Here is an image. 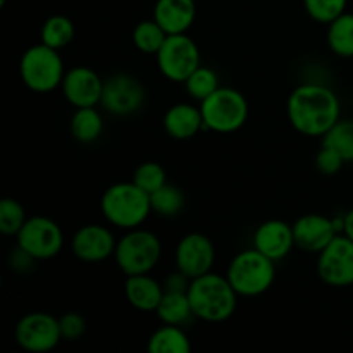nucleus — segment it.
Instances as JSON below:
<instances>
[{
    "mask_svg": "<svg viewBox=\"0 0 353 353\" xmlns=\"http://www.w3.org/2000/svg\"><path fill=\"white\" fill-rule=\"evenodd\" d=\"M188 296L195 317L205 323H224L236 312L238 293L226 276L212 271L192 279Z\"/></svg>",
    "mask_w": 353,
    "mask_h": 353,
    "instance_id": "obj_2",
    "label": "nucleus"
},
{
    "mask_svg": "<svg viewBox=\"0 0 353 353\" xmlns=\"http://www.w3.org/2000/svg\"><path fill=\"white\" fill-rule=\"evenodd\" d=\"M161 255L162 243L157 234L140 226L128 230L117 240L114 261L123 274H147L155 269L161 261Z\"/></svg>",
    "mask_w": 353,
    "mask_h": 353,
    "instance_id": "obj_6",
    "label": "nucleus"
},
{
    "mask_svg": "<svg viewBox=\"0 0 353 353\" xmlns=\"http://www.w3.org/2000/svg\"><path fill=\"white\" fill-rule=\"evenodd\" d=\"M147 350L150 353H190L192 341L183 326L162 324L148 338Z\"/></svg>",
    "mask_w": 353,
    "mask_h": 353,
    "instance_id": "obj_21",
    "label": "nucleus"
},
{
    "mask_svg": "<svg viewBox=\"0 0 353 353\" xmlns=\"http://www.w3.org/2000/svg\"><path fill=\"white\" fill-rule=\"evenodd\" d=\"M295 247L293 226L286 221L268 219L254 233V248L274 262L288 257Z\"/></svg>",
    "mask_w": 353,
    "mask_h": 353,
    "instance_id": "obj_17",
    "label": "nucleus"
},
{
    "mask_svg": "<svg viewBox=\"0 0 353 353\" xmlns=\"http://www.w3.org/2000/svg\"><path fill=\"white\" fill-rule=\"evenodd\" d=\"M199 105L202 110L205 130L223 134L241 130L250 112L247 97L230 86H219Z\"/></svg>",
    "mask_w": 353,
    "mask_h": 353,
    "instance_id": "obj_7",
    "label": "nucleus"
},
{
    "mask_svg": "<svg viewBox=\"0 0 353 353\" xmlns=\"http://www.w3.org/2000/svg\"><path fill=\"white\" fill-rule=\"evenodd\" d=\"M117 240L112 231L102 224H85L72 234L71 250L74 257L88 264H99L114 257Z\"/></svg>",
    "mask_w": 353,
    "mask_h": 353,
    "instance_id": "obj_14",
    "label": "nucleus"
},
{
    "mask_svg": "<svg viewBox=\"0 0 353 353\" xmlns=\"http://www.w3.org/2000/svg\"><path fill=\"white\" fill-rule=\"evenodd\" d=\"M345 164H347V162L343 161V157H341L336 150L326 147V145H323L316 155V168L317 171L324 176L338 174V172L343 169Z\"/></svg>",
    "mask_w": 353,
    "mask_h": 353,
    "instance_id": "obj_34",
    "label": "nucleus"
},
{
    "mask_svg": "<svg viewBox=\"0 0 353 353\" xmlns=\"http://www.w3.org/2000/svg\"><path fill=\"white\" fill-rule=\"evenodd\" d=\"M28 221L26 210L16 199L0 200V233L6 236H16Z\"/></svg>",
    "mask_w": 353,
    "mask_h": 353,
    "instance_id": "obj_31",
    "label": "nucleus"
},
{
    "mask_svg": "<svg viewBox=\"0 0 353 353\" xmlns=\"http://www.w3.org/2000/svg\"><path fill=\"white\" fill-rule=\"evenodd\" d=\"M62 95L74 109L100 105L103 92V79L88 65H76L65 71L62 79Z\"/></svg>",
    "mask_w": 353,
    "mask_h": 353,
    "instance_id": "obj_15",
    "label": "nucleus"
},
{
    "mask_svg": "<svg viewBox=\"0 0 353 353\" xmlns=\"http://www.w3.org/2000/svg\"><path fill=\"white\" fill-rule=\"evenodd\" d=\"M162 124H164L165 133L179 141L190 140L205 130L200 105H193L188 102H179L169 107L165 110Z\"/></svg>",
    "mask_w": 353,
    "mask_h": 353,
    "instance_id": "obj_18",
    "label": "nucleus"
},
{
    "mask_svg": "<svg viewBox=\"0 0 353 353\" xmlns=\"http://www.w3.org/2000/svg\"><path fill=\"white\" fill-rule=\"evenodd\" d=\"M59 327H61L62 340L76 341L85 334L86 319L79 312H65L59 317Z\"/></svg>",
    "mask_w": 353,
    "mask_h": 353,
    "instance_id": "obj_33",
    "label": "nucleus"
},
{
    "mask_svg": "<svg viewBox=\"0 0 353 353\" xmlns=\"http://www.w3.org/2000/svg\"><path fill=\"white\" fill-rule=\"evenodd\" d=\"M147 100V90L137 76L130 72H116L103 79L100 105L116 117H128L141 110Z\"/></svg>",
    "mask_w": 353,
    "mask_h": 353,
    "instance_id": "obj_10",
    "label": "nucleus"
},
{
    "mask_svg": "<svg viewBox=\"0 0 353 353\" xmlns=\"http://www.w3.org/2000/svg\"><path fill=\"white\" fill-rule=\"evenodd\" d=\"M292 226L296 248L309 254H319L340 234L334 228L333 217L323 216V214L300 216Z\"/></svg>",
    "mask_w": 353,
    "mask_h": 353,
    "instance_id": "obj_16",
    "label": "nucleus"
},
{
    "mask_svg": "<svg viewBox=\"0 0 353 353\" xmlns=\"http://www.w3.org/2000/svg\"><path fill=\"white\" fill-rule=\"evenodd\" d=\"M131 181L134 185L140 186L143 192H147L148 195H152L154 192H157L161 186H164L168 183V172H165L164 165L159 164L155 161H147L141 162L133 172V178Z\"/></svg>",
    "mask_w": 353,
    "mask_h": 353,
    "instance_id": "obj_30",
    "label": "nucleus"
},
{
    "mask_svg": "<svg viewBox=\"0 0 353 353\" xmlns=\"http://www.w3.org/2000/svg\"><path fill=\"white\" fill-rule=\"evenodd\" d=\"M326 40L334 55L343 59L353 57V12L345 10L327 24Z\"/></svg>",
    "mask_w": 353,
    "mask_h": 353,
    "instance_id": "obj_24",
    "label": "nucleus"
},
{
    "mask_svg": "<svg viewBox=\"0 0 353 353\" xmlns=\"http://www.w3.org/2000/svg\"><path fill=\"white\" fill-rule=\"evenodd\" d=\"M9 262H10V268H12L16 272H26L28 269L33 268L34 262H38V261H34V259L31 257L30 254H26V252H24L23 248L17 247L16 252H14V254L10 255V261Z\"/></svg>",
    "mask_w": 353,
    "mask_h": 353,
    "instance_id": "obj_36",
    "label": "nucleus"
},
{
    "mask_svg": "<svg viewBox=\"0 0 353 353\" xmlns=\"http://www.w3.org/2000/svg\"><path fill=\"white\" fill-rule=\"evenodd\" d=\"M286 114L293 130L300 134L323 138L341 119V103L330 86L303 83L290 93Z\"/></svg>",
    "mask_w": 353,
    "mask_h": 353,
    "instance_id": "obj_1",
    "label": "nucleus"
},
{
    "mask_svg": "<svg viewBox=\"0 0 353 353\" xmlns=\"http://www.w3.org/2000/svg\"><path fill=\"white\" fill-rule=\"evenodd\" d=\"M321 140L336 150L347 164L353 162V119H340Z\"/></svg>",
    "mask_w": 353,
    "mask_h": 353,
    "instance_id": "obj_29",
    "label": "nucleus"
},
{
    "mask_svg": "<svg viewBox=\"0 0 353 353\" xmlns=\"http://www.w3.org/2000/svg\"><path fill=\"white\" fill-rule=\"evenodd\" d=\"M14 340L30 353H47L62 341L59 317L48 312H30L17 321Z\"/></svg>",
    "mask_w": 353,
    "mask_h": 353,
    "instance_id": "obj_11",
    "label": "nucleus"
},
{
    "mask_svg": "<svg viewBox=\"0 0 353 353\" xmlns=\"http://www.w3.org/2000/svg\"><path fill=\"white\" fill-rule=\"evenodd\" d=\"M343 234H347L350 240H353V207L345 214V230Z\"/></svg>",
    "mask_w": 353,
    "mask_h": 353,
    "instance_id": "obj_37",
    "label": "nucleus"
},
{
    "mask_svg": "<svg viewBox=\"0 0 353 353\" xmlns=\"http://www.w3.org/2000/svg\"><path fill=\"white\" fill-rule=\"evenodd\" d=\"M317 274L331 288L353 285V240L338 234L324 250L317 254Z\"/></svg>",
    "mask_w": 353,
    "mask_h": 353,
    "instance_id": "obj_12",
    "label": "nucleus"
},
{
    "mask_svg": "<svg viewBox=\"0 0 353 353\" xmlns=\"http://www.w3.org/2000/svg\"><path fill=\"white\" fill-rule=\"evenodd\" d=\"M183 85H185L186 93H188L190 99L196 100V102L200 103L202 100H205L207 97L212 95V93L219 88L221 83L219 76H217V72L214 71V69L207 68V65H200V68H196L195 71L188 76V79H186Z\"/></svg>",
    "mask_w": 353,
    "mask_h": 353,
    "instance_id": "obj_28",
    "label": "nucleus"
},
{
    "mask_svg": "<svg viewBox=\"0 0 353 353\" xmlns=\"http://www.w3.org/2000/svg\"><path fill=\"white\" fill-rule=\"evenodd\" d=\"M69 130L72 138L79 143H93L99 140L103 133V117L97 107H81L74 109L71 121H69Z\"/></svg>",
    "mask_w": 353,
    "mask_h": 353,
    "instance_id": "obj_22",
    "label": "nucleus"
},
{
    "mask_svg": "<svg viewBox=\"0 0 353 353\" xmlns=\"http://www.w3.org/2000/svg\"><path fill=\"white\" fill-rule=\"evenodd\" d=\"M348 0H303L307 14L314 21L323 24H330L338 16L347 10Z\"/></svg>",
    "mask_w": 353,
    "mask_h": 353,
    "instance_id": "obj_32",
    "label": "nucleus"
},
{
    "mask_svg": "<svg viewBox=\"0 0 353 353\" xmlns=\"http://www.w3.org/2000/svg\"><path fill=\"white\" fill-rule=\"evenodd\" d=\"M152 212L161 217H176L185 207V193L176 185L165 183L150 195Z\"/></svg>",
    "mask_w": 353,
    "mask_h": 353,
    "instance_id": "obj_27",
    "label": "nucleus"
},
{
    "mask_svg": "<svg viewBox=\"0 0 353 353\" xmlns=\"http://www.w3.org/2000/svg\"><path fill=\"white\" fill-rule=\"evenodd\" d=\"M195 17V0H157L154 6V19L168 34L188 33Z\"/></svg>",
    "mask_w": 353,
    "mask_h": 353,
    "instance_id": "obj_19",
    "label": "nucleus"
},
{
    "mask_svg": "<svg viewBox=\"0 0 353 353\" xmlns=\"http://www.w3.org/2000/svg\"><path fill=\"white\" fill-rule=\"evenodd\" d=\"M155 314L162 324H174V326H185L192 317H195L188 292H165V290Z\"/></svg>",
    "mask_w": 353,
    "mask_h": 353,
    "instance_id": "obj_23",
    "label": "nucleus"
},
{
    "mask_svg": "<svg viewBox=\"0 0 353 353\" xmlns=\"http://www.w3.org/2000/svg\"><path fill=\"white\" fill-rule=\"evenodd\" d=\"M226 278L238 296L254 299L264 295L274 285L276 262L257 248H247L231 259L226 269Z\"/></svg>",
    "mask_w": 353,
    "mask_h": 353,
    "instance_id": "obj_4",
    "label": "nucleus"
},
{
    "mask_svg": "<svg viewBox=\"0 0 353 353\" xmlns=\"http://www.w3.org/2000/svg\"><path fill=\"white\" fill-rule=\"evenodd\" d=\"M17 247L34 261H50L64 247V233L54 219L47 216H31L16 234Z\"/></svg>",
    "mask_w": 353,
    "mask_h": 353,
    "instance_id": "obj_9",
    "label": "nucleus"
},
{
    "mask_svg": "<svg viewBox=\"0 0 353 353\" xmlns=\"http://www.w3.org/2000/svg\"><path fill=\"white\" fill-rule=\"evenodd\" d=\"M174 262L176 269L192 279L207 274L212 271L216 262V248L212 240L203 233L185 234L176 245Z\"/></svg>",
    "mask_w": 353,
    "mask_h": 353,
    "instance_id": "obj_13",
    "label": "nucleus"
},
{
    "mask_svg": "<svg viewBox=\"0 0 353 353\" xmlns=\"http://www.w3.org/2000/svg\"><path fill=\"white\" fill-rule=\"evenodd\" d=\"M190 283H192V278L181 272L179 269H176L174 272L165 278L164 281V290L165 292H188Z\"/></svg>",
    "mask_w": 353,
    "mask_h": 353,
    "instance_id": "obj_35",
    "label": "nucleus"
},
{
    "mask_svg": "<svg viewBox=\"0 0 353 353\" xmlns=\"http://www.w3.org/2000/svg\"><path fill=\"white\" fill-rule=\"evenodd\" d=\"M165 38H168V33H165L164 28L154 17L152 19L140 21L133 28V33H131V40H133L134 48L138 52H141V54L147 55L157 54L162 45H164Z\"/></svg>",
    "mask_w": 353,
    "mask_h": 353,
    "instance_id": "obj_26",
    "label": "nucleus"
},
{
    "mask_svg": "<svg viewBox=\"0 0 353 353\" xmlns=\"http://www.w3.org/2000/svg\"><path fill=\"white\" fill-rule=\"evenodd\" d=\"M157 68L165 79L185 83L188 76L202 65V55L196 41L188 33L168 34L161 50L155 54Z\"/></svg>",
    "mask_w": 353,
    "mask_h": 353,
    "instance_id": "obj_8",
    "label": "nucleus"
},
{
    "mask_svg": "<svg viewBox=\"0 0 353 353\" xmlns=\"http://www.w3.org/2000/svg\"><path fill=\"white\" fill-rule=\"evenodd\" d=\"M74 23L64 14H54V16L47 17L41 24L40 41L48 47L61 50L74 40Z\"/></svg>",
    "mask_w": 353,
    "mask_h": 353,
    "instance_id": "obj_25",
    "label": "nucleus"
},
{
    "mask_svg": "<svg viewBox=\"0 0 353 353\" xmlns=\"http://www.w3.org/2000/svg\"><path fill=\"white\" fill-rule=\"evenodd\" d=\"M65 69L57 48L45 43L31 45L19 61V76L28 90L34 93H50L61 88Z\"/></svg>",
    "mask_w": 353,
    "mask_h": 353,
    "instance_id": "obj_5",
    "label": "nucleus"
},
{
    "mask_svg": "<svg viewBox=\"0 0 353 353\" xmlns=\"http://www.w3.org/2000/svg\"><path fill=\"white\" fill-rule=\"evenodd\" d=\"M100 210L110 226L124 231L134 230L152 214L150 195L133 181L114 183L103 192Z\"/></svg>",
    "mask_w": 353,
    "mask_h": 353,
    "instance_id": "obj_3",
    "label": "nucleus"
},
{
    "mask_svg": "<svg viewBox=\"0 0 353 353\" xmlns=\"http://www.w3.org/2000/svg\"><path fill=\"white\" fill-rule=\"evenodd\" d=\"M124 295L131 307L141 312H155L164 296V285L147 274L126 276L124 283Z\"/></svg>",
    "mask_w": 353,
    "mask_h": 353,
    "instance_id": "obj_20",
    "label": "nucleus"
},
{
    "mask_svg": "<svg viewBox=\"0 0 353 353\" xmlns=\"http://www.w3.org/2000/svg\"><path fill=\"white\" fill-rule=\"evenodd\" d=\"M6 2H7V0H0V7L6 6Z\"/></svg>",
    "mask_w": 353,
    "mask_h": 353,
    "instance_id": "obj_38",
    "label": "nucleus"
}]
</instances>
